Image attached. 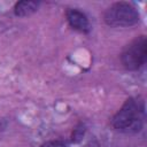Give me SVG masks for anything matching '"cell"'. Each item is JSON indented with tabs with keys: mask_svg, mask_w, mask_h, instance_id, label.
<instances>
[{
	"mask_svg": "<svg viewBox=\"0 0 147 147\" xmlns=\"http://www.w3.org/2000/svg\"><path fill=\"white\" fill-rule=\"evenodd\" d=\"M105 21L111 26H131L139 21V14L131 3L116 2L106 10Z\"/></svg>",
	"mask_w": 147,
	"mask_h": 147,
	"instance_id": "obj_2",
	"label": "cell"
},
{
	"mask_svg": "<svg viewBox=\"0 0 147 147\" xmlns=\"http://www.w3.org/2000/svg\"><path fill=\"white\" fill-rule=\"evenodd\" d=\"M67 20L71 28L80 32H87L90 30V24L87 17L77 9H69L67 11Z\"/></svg>",
	"mask_w": 147,
	"mask_h": 147,
	"instance_id": "obj_4",
	"label": "cell"
},
{
	"mask_svg": "<svg viewBox=\"0 0 147 147\" xmlns=\"http://www.w3.org/2000/svg\"><path fill=\"white\" fill-rule=\"evenodd\" d=\"M144 102L139 99H129L113 117V126L121 132H137L144 122Z\"/></svg>",
	"mask_w": 147,
	"mask_h": 147,
	"instance_id": "obj_1",
	"label": "cell"
},
{
	"mask_svg": "<svg viewBox=\"0 0 147 147\" xmlns=\"http://www.w3.org/2000/svg\"><path fill=\"white\" fill-rule=\"evenodd\" d=\"M41 147H67V146L62 142H47Z\"/></svg>",
	"mask_w": 147,
	"mask_h": 147,
	"instance_id": "obj_6",
	"label": "cell"
},
{
	"mask_svg": "<svg viewBox=\"0 0 147 147\" xmlns=\"http://www.w3.org/2000/svg\"><path fill=\"white\" fill-rule=\"evenodd\" d=\"M38 8V3L33 1H21L15 6V14L18 16H28L36 11Z\"/></svg>",
	"mask_w": 147,
	"mask_h": 147,
	"instance_id": "obj_5",
	"label": "cell"
},
{
	"mask_svg": "<svg viewBox=\"0 0 147 147\" xmlns=\"http://www.w3.org/2000/svg\"><path fill=\"white\" fill-rule=\"evenodd\" d=\"M147 56V42L144 36L131 41L122 53V63L127 70H138L145 64Z\"/></svg>",
	"mask_w": 147,
	"mask_h": 147,
	"instance_id": "obj_3",
	"label": "cell"
}]
</instances>
